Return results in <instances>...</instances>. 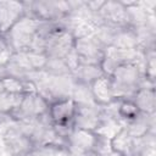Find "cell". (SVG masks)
Returning a JSON list of instances; mask_svg holds the SVG:
<instances>
[{"label": "cell", "instance_id": "obj_1", "mask_svg": "<svg viewBox=\"0 0 156 156\" xmlns=\"http://www.w3.org/2000/svg\"><path fill=\"white\" fill-rule=\"evenodd\" d=\"M41 21L35 18L34 16L23 15L4 35L6 41L10 44L15 52L27 51L30 49L34 43Z\"/></svg>", "mask_w": 156, "mask_h": 156}, {"label": "cell", "instance_id": "obj_2", "mask_svg": "<svg viewBox=\"0 0 156 156\" xmlns=\"http://www.w3.org/2000/svg\"><path fill=\"white\" fill-rule=\"evenodd\" d=\"M115 98L117 99H132L129 95H134L139 89L140 72L138 65L133 62H126L116 67L110 76Z\"/></svg>", "mask_w": 156, "mask_h": 156}, {"label": "cell", "instance_id": "obj_3", "mask_svg": "<svg viewBox=\"0 0 156 156\" xmlns=\"http://www.w3.org/2000/svg\"><path fill=\"white\" fill-rule=\"evenodd\" d=\"M78 102L72 96L57 98L49 101L48 115L54 126H73V119L77 115Z\"/></svg>", "mask_w": 156, "mask_h": 156}, {"label": "cell", "instance_id": "obj_4", "mask_svg": "<svg viewBox=\"0 0 156 156\" xmlns=\"http://www.w3.org/2000/svg\"><path fill=\"white\" fill-rule=\"evenodd\" d=\"M74 50L80 65H100L105 51L102 43L94 34L74 39Z\"/></svg>", "mask_w": 156, "mask_h": 156}, {"label": "cell", "instance_id": "obj_5", "mask_svg": "<svg viewBox=\"0 0 156 156\" xmlns=\"http://www.w3.org/2000/svg\"><path fill=\"white\" fill-rule=\"evenodd\" d=\"M48 108L49 101L38 91H33L22 96L18 107L13 112H18L22 117L26 118H35L48 113Z\"/></svg>", "mask_w": 156, "mask_h": 156}, {"label": "cell", "instance_id": "obj_6", "mask_svg": "<svg viewBox=\"0 0 156 156\" xmlns=\"http://www.w3.org/2000/svg\"><path fill=\"white\" fill-rule=\"evenodd\" d=\"M99 143L100 139L94 130L73 127L68 134V144L76 152H78V156L87 151L96 150Z\"/></svg>", "mask_w": 156, "mask_h": 156}, {"label": "cell", "instance_id": "obj_7", "mask_svg": "<svg viewBox=\"0 0 156 156\" xmlns=\"http://www.w3.org/2000/svg\"><path fill=\"white\" fill-rule=\"evenodd\" d=\"M89 91H90L91 100L99 106L111 105L116 100L111 78L105 74L100 76L99 78H96L94 82L89 84Z\"/></svg>", "mask_w": 156, "mask_h": 156}, {"label": "cell", "instance_id": "obj_8", "mask_svg": "<svg viewBox=\"0 0 156 156\" xmlns=\"http://www.w3.org/2000/svg\"><path fill=\"white\" fill-rule=\"evenodd\" d=\"M24 13L23 2L0 1V37H4Z\"/></svg>", "mask_w": 156, "mask_h": 156}, {"label": "cell", "instance_id": "obj_9", "mask_svg": "<svg viewBox=\"0 0 156 156\" xmlns=\"http://www.w3.org/2000/svg\"><path fill=\"white\" fill-rule=\"evenodd\" d=\"M110 151L115 156H132L135 147V139L130 136L127 129L123 127L110 141Z\"/></svg>", "mask_w": 156, "mask_h": 156}, {"label": "cell", "instance_id": "obj_10", "mask_svg": "<svg viewBox=\"0 0 156 156\" xmlns=\"http://www.w3.org/2000/svg\"><path fill=\"white\" fill-rule=\"evenodd\" d=\"M0 89L12 95H24L28 93L37 91L33 82L21 79L15 76H5L0 78Z\"/></svg>", "mask_w": 156, "mask_h": 156}, {"label": "cell", "instance_id": "obj_11", "mask_svg": "<svg viewBox=\"0 0 156 156\" xmlns=\"http://www.w3.org/2000/svg\"><path fill=\"white\" fill-rule=\"evenodd\" d=\"M99 13L101 17L112 23V24H118V26H124L128 23L127 18V10L122 5V2L117 1H105L104 5L101 6Z\"/></svg>", "mask_w": 156, "mask_h": 156}, {"label": "cell", "instance_id": "obj_12", "mask_svg": "<svg viewBox=\"0 0 156 156\" xmlns=\"http://www.w3.org/2000/svg\"><path fill=\"white\" fill-rule=\"evenodd\" d=\"M133 101L138 106L141 115H152L155 111V90L152 87L139 89L133 95Z\"/></svg>", "mask_w": 156, "mask_h": 156}, {"label": "cell", "instance_id": "obj_13", "mask_svg": "<svg viewBox=\"0 0 156 156\" xmlns=\"http://www.w3.org/2000/svg\"><path fill=\"white\" fill-rule=\"evenodd\" d=\"M119 50H135L138 46V37L132 29H119L113 34L111 45Z\"/></svg>", "mask_w": 156, "mask_h": 156}, {"label": "cell", "instance_id": "obj_14", "mask_svg": "<svg viewBox=\"0 0 156 156\" xmlns=\"http://www.w3.org/2000/svg\"><path fill=\"white\" fill-rule=\"evenodd\" d=\"M122 128H123V126L119 122H117V119L110 117L106 119L101 118L94 132L99 136V139H105V140L110 141Z\"/></svg>", "mask_w": 156, "mask_h": 156}, {"label": "cell", "instance_id": "obj_15", "mask_svg": "<svg viewBox=\"0 0 156 156\" xmlns=\"http://www.w3.org/2000/svg\"><path fill=\"white\" fill-rule=\"evenodd\" d=\"M117 115L119 116V118L127 122H130L138 118L141 113L138 106L135 105V102L133 101V99H121L118 102V107H117Z\"/></svg>", "mask_w": 156, "mask_h": 156}, {"label": "cell", "instance_id": "obj_16", "mask_svg": "<svg viewBox=\"0 0 156 156\" xmlns=\"http://www.w3.org/2000/svg\"><path fill=\"white\" fill-rule=\"evenodd\" d=\"M76 73L78 74L79 80L88 85L104 74L99 65H80L76 71Z\"/></svg>", "mask_w": 156, "mask_h": 156}, {"label": "cell", "instance_id": "obj_17", "mask_svg": "<svg viewBox=\"0 0 156 156\" xmlns=\"http://www.w3.org/2000/svg\"><path fill=\"white\" fill-rule=\"evenodd\" d=\"M127 127H124L127 129V132L130 134L132 138L136 139V138H144L147 132H149V123L146 119L143 118V115H140L138 118L127 122Z\"/></svg>", "mask_w": 156, "mask_h": 156}, {"label": "cell", "instance_id": "obj_18", "mask_svg": "<svg viewBox=\"0 0 156 156\" xmlns=\"http://www.w3.org/2000/svg\"><path fill=\"white\" fill-rule=\"evenodd\" d=\"M22 96L23 95H12L0 90V112L1 113L13 112L18 107Z\"/></svg>", "mask_w": 156, "mask_h": 156}, {"label": "cell", "instance_id": "obj_19", "mask_svg": "<svg viewBox=\"0 0 156 156\" xmlns=\"http://www.w3.org/2000/svg\"><path fill=\"white\" fill-rule=\"evenodd\" d=\"M15 51L4 37H0V67L7 66L13 58Z\"/></svg>", "mask_w": 156, "mask_h": 156}, {"label": "cell", "instance_id": "obj_20", "mask_svg": "<svg viewBox=\"0 0 156 156\" xmlns=\"http://www.w3.org/2000/svg\"><path fill=\"white\" fill-rule=\"evenodd\" d=\"M145 79L154 82L155 79V55L151 54L145 62Z\"/></svg>", "mask_w": 156, "mask_h": 156}, {"label": "cell", "instance_id": "obj_21", "mask_svg": "<svg viewBox=\"0 0 156 156\" xmlns=\"http://www.w3.org/2000/svg\"><path fill=\"white\" fill-rule=\"evenodd\" d=\"M79 156H104L99 150H90V151H87Z\"/></svg>", "mask_w": 156, "mask_h": 156}]
</instances>
